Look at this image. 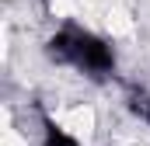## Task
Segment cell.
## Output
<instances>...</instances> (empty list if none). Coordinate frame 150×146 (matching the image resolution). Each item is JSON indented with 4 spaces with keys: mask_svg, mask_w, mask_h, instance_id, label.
<instances>
[{
    "mask_svg": "<svg viewBox=\"0 0 150 146\" xmlns=\"http://www.w3.org/2000/svg\"><path fill=\"white\" fill-rule=\"evenodd\" d=\"M126 105H129V111H133V115H136L140 122H147V125H150V91H143V87L136 91V87H133V91H129V101H126Z\"/></svg>",
    "mask_w": 150,
    "mask_h": 146,
    "instance_id": "2",
    "label": "cell"
},
{
    "mask_svg": "<svg viewBox=\"0 0 150 146\" xmlns=\"http://www.w3.org/2000/svg\"><path fill=\"white\" fill-rule=\"evenodd\" d=\"M42 146H77L63 129H56V125H49L45 129V139H42Z\"/></svg>",
    "mask_w": 150,
    "mask_h": 146,
    "instance_id": "3",
    "label": "cell"
},
{
    "mask_svg": "<svg viewBox=\"0 0 150 146\" xmlns=\"http://www.w3.org/2000/svg\"><path fill=\"white\" fill-rule=\"evenodd\" d=\"M45 52L52 63H67L77 70L91 73V77H105L115 66V52L108 42H101L91 32H80V28H63L45 42Z\"/></svg>",
    "mask_w": 150,
    "mask_h": 146,
    "instance_id": "1",
    "label": "cell"
}]
</instances>
